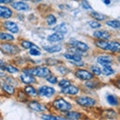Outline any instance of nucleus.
I'll list each match as a JSON object with an SVG mask.
<instances>
[{"instance_id": "nucleus-2", "label": "nucleus", "mask_w": 120, "mask_h": 120, "mask_svg": "<svg viewBox=\"0 0 120 120\" xmlns=\"http://www.w3.org/2000/svg\"><path fill=\"white\" fill-rule=\"evenodd\" d=\"M22 72L28 73L32 76L40 77V78H46L48 75L51 74V70L46 66H36V67H29V68L23 69Z\"/></svg>"}, {"instance_id": "nucleus-12", "label": "nucleus", "mask_w": 120, "mask_h": 120, "mask_svg": "<svg viewBox=\"0 0 120 120\" xmlns=\"http://www.w3.org/2000/svg\"><path fill=\"white\" fill-rule=\"evenodd\" d=\"M61 92L63 94H66V95H71V96H74V95H77L79 93V88L77 86H75L73 84H70L68 85L67 87H64L61 89Z\"/></svg>"}, {"instance_id": "nucleus-19", "label": "nucleus", "mask_w": 120, "mask_h": 120, "mask_svg": "<svg viewBox=\"0 0 120 120\" xmlns=\"http://www.w3.org/2000/svg\"><path fill=\"white\" fill-rule=\"evenodd\" d=\"M40 118L42 120H68L65 117H62V116L59 115H55V114H45L42 113L40 115Z\"/></svg>"}, {"instance_id": "nucleus-43", "label": "nucleus", "mask_w": 120, "mask_h": 120, "mask_svg": "<svg viewBox=\"0 0 120 120\" xmlns=\"http://www.w3.org/2000/svg\"><path fill=\"white\" fill-rule=\"evenodd\" d=\"M5 65H6V64H5V62L3 61L2 59H0V69L3 70V69H4V66H5Z\"/></svg>"}, {"instance_id": "nucleus-4", "label": "nucleus", "mask_w": 120, "mask_h": 120, "mask_svg": "<svg viewBox=\"0 0 120 120\" xmlns=\"http://www.w3.org/2000/svg\"><path fill=\"white\" fill-rule=\"evenodd\" d=\"M0 51H2L5 54L14 55V54L19 53L20 48L15 44H11L9 42H3V43H0Z\"/></svg>"}, {"instance_id": "nucleus-9", "label": "nucleus", "mask_w": 120, "mask_h": 120, "mask_svg": "<svg viewBox=\"0 0 120 120\" xmlns=\"http://www.w3.org/2000/svg\"><path fill=\"white\" fill-rule=\"evenodd\" d=\"M67 44L70 45V46H72V47H75L76 49L80 50L82 52H86V51H88V49H89V46L86 43L82 42V41L75 40V39H71L70 41H68V43Z\"/></svg>"}, {"instance_id": "nucleus-28", "label": "nucleus", "mask_w": 120, "mask_h": 120, "mask_svg": "<svg viewBox=\"0 0 120 120\" xmlns=\"http://www.w3.org/2000/svg\"><path fill=\"white\" fill-rule=\"evenodd\" d=\"M63 56L67 60H69V61H79V60H82V57L80 55L73 54V53H65L63 54Z\"/></svg>"}, {"instance_id": "nucleus-37", "label": "nucleus", "mask_w": 120, "mask_h": 120, "mask_svg": "<svg viewBox=\"0 0 120 120\" xmlns=\"http://www.w3.org/2000/svg\"><path fill=\"white\" fill-rule=\"evenodd\" d=\"M98 84H99L98 82L93 81V79H91V80H88V81H86V82H85V86H86V87L91 88V89H93V88H96V87H97V85H98Z\"/></svg>"}, {"instance_id": "nucleus-33", "label": "nucleus", "mask_w": 120, "mask_h": 120, "mask_svg": "<svg viewBox=\"0 0 120 120\" xmlns=\"http://www.w3.org/2000/svg\"><path fill=\"white\" fill-rule=\"evenodd\" d=\"M90 72L94 76H100L101 75V68H99L97 65H91L90 66Z\"/></svg>"}, {"instance_id": "nucleus-20", "label": "nucleus", "mask_w": 120, "mask_h": 120, "mask_svg": "<svg viewBox=\"0 0 120 120\" xmlns=\"http://www.w3.org/2000/svg\"><path fill=\"white\" fill-rule=\"evenodd\" d=\"M63 39H64V35L57 33V32H54L47 36V40L50 41V42H60V41H62Z\"/></svg>"}, {"instance_id": "nucleus-5", "label": "nucleus", "mask_w": 120, "mask_h": 120, "mask_svg": "<svg viewBox=\"0 0 120 120\" xmlns=\"http://www.w3.org/2000/svg\"><path fill=\"white\" fill-rule=\"evenodd\" d=\"M76 103L78 105H80L82 107H86V108H90V107H94L96 105V100L91 98V97H88V96H80V97H77L76 99Z\"/></svg>"}, {"instance_id": "nucleus-24", "label": "nucleus", "mask_w": 120, "mask_h": 120, "mask_svg": "<svg viewBox=\"0 0 120 120\" xmlns=\"http://www.w3.org/2000/svg\"><path fill=\"white\" fill-rule=\"evenodd\" d=\"M106 100H107V103L111 105V106H118V104H119L118 97L115 96L114 94H107Z\"/></svg>"}, {"instance_id": "nucleus-17", "label": "nucleus", "mask_w": 120, "mask_h": 120, "mask_svg": "<svg viewBox=\"0 0 120 120\" xmlns=\"http://www.w3.org/2000/svg\"><path fill=\"white\" fill-rule=\"evenodd\" d=\"M13 15L12 10L6 6H2L0 5V18H5V19H8Z\"/></svg>"}, {"instance_id": "nucleus-26", "label": "nucleus", "mask_w": 120, "mask_h": 120, "mask_svg": "<svg viewBox=\"0 0 120 120\" xmlns=\"http://www.w3.org/2000/svg\"><path fill=\"white\" fill-rule=\"evenodd\" d=\"M15 38L12 34H10L8 32H2L0 31V40L4 41V42H10V41H13Z\"/></svg>"}, {"instance_id": "nucleus-23", "label": "nucleus", "mask_w": 120, "mask_h": 120, "mask_svg": "<svg viewBox=\"0 0 120 120\" xmlns=\"http://www.w3.org/2000/svg\"><path fill=\"white\" fill-rule=\"evenodd\" d=\"M114 73H115V71L110 66V64L102 65V68H101V74H103L104 76H110V75L114 74Z\"/></svg>"}, {"instance_id": "nucleus-45", "label": "nucleus", "mask_w": 120, "mask_h": 120, "mask_svg": "<svg viewBox=\"0 0 120 120\" xmlns=\"http://www.w3.org/2000/svg\"><path fill=\"white\" fill-rule=\"evenodd\" d=\"M102 1L104 2L105 5H110V3H111V0H102Z\"/></svg>"}, {"instance_id": "nucleus-3", "label": "nucleus", "mask_w": 120, "mask_h": 120, "mask_svg": "<svg viewBox=\"0 0 120 120\" xmlns=\"http://www.w3.org/2000/svg\"><path fill=\"white\" fill-rule=\"evenodd\" d=\"M52 106H53L54 109L58 110L60 112H63V113H65V112L69 111V110H72V104L68 102L66 99L61 98V97L56 98L53 102H52Z\"/></svg>"}, {"instance_id": "nucleus-22", "label": "nucleus", "mask_w": 120, "mask_h": 120, "mask_svg": "<svg viewBox=\"0 0 120 120\" xmlns=\"http://www.w3.org/2000/svg\"><path fill=\"white\" fill-rule=\"evenodd\" d=\"M23 91L25 92L26 95H28L30 97H36V96H38V94H37V89L35 87H33L32 85L25 86Z\"/></svg>"}, {"instance_id": "nucleus-11", "label": "nucleus", "mask_w": 120, "mask_h": 120, "mask_svg": "<svg viewBox=\"0 0 120 120\" xmlns=\"http://www.w3.org/2000/svg\"><path fill=\"white\" fill-rule=\"evenodd\" d=\"M93 37L97 40H108L110 39L111 34L106 30H96L93 32Z\"/></svg>"}, {"instance_id": "nucleus-46", "label": "nucleus", "mask_w": 120, "mask_h": 120, "mask_svg": "<svg viewBox=\"0 0 120 120\" xmlns=\"http://www.w3.org/2000/svg\"><path fill=\"white\" fill-rule=\"evenodd\" d=\"M23 1H26V0H23Z\"/></svg>"}, {"instance_id": "nucleus-41", "label": "nucleus", "mask_w": 120, "mask_h": 120, "mask_svg": "<svg viewBox=\"0 0 120 120\" xmlns=\"http://www.w3.org/2000/svg\"><path fill=\"white\" fill-rule=\"evenodd\" d=\"M56 68H57V70L59 71L60 73L64 74V75L69 72V69L67 68V67H65V66H58V67H56Z\"/></svg>"}, {"instance_id": "nucleus-10", "label": "nucleus", "mask_w": 120, "mask_h": 120, "mask_svg": "<svg viewBox=\"0 0 120 120\" xmlns=\"http://www.w3.org/2000/svg\"><path fill=\"white\" fill-rule=\"evenodd\" d=\"M3 27H4V29H6L7 31H9L10 33H13V34L19 32V27H18V25L13 21H9V20L4 21Z\"/></svg>"}, {"instance_id": "nucleus-35", "label": "nucleus", "mask_w": 120, "mask_h": 120, "mask_svg": "<svg viewBox=\"0 0 120 120\" xmlns=\"http://www.w3.org/2000/svg\"><path fill=\"white\" fill-rule=\"evenodd\" d=\"M29 54L32 55V56H40L41 52H40V49L38 48V46H36V47L30 48L29 49Z\"/></svg>"}, {"instance_id": "nucleus-34", "label": "nucleus", "mask_w": 120, "mask_h": 120, "mask_svg": "<svg viewBox=\"0 0 120 120\" xmlns=\"http://www.w3.org/2000/svg\"><path fill=\"white\" fill-rule=\"evenodd\" d=\"M56 21H57V19H56V17L54 15L49 14L46 16V23L48 25H54V24H56Z\"/></svg>"}, {"instance_id": "nucleus-40", "label": "nucleus", "mask_w": 120, "mask_h": 120, "mask_svg": "<svg viewBox=\"0 0 120 120\" xmlns=\"http://www.w3.org/2000/svg\"><path fill=\"white\" fill-rule=\"evenodd\" d=\"M81 6L86 10H92V7L90 6L89 2L87 1V0H82L81 1Z\"/></svg>"}, {"instance_id": "nucleus-18", "label": "nucleus", "mask_w": 120, "mask_h": 120, "mask_svg": "<svg viewBox=\"0 0 120 120\" xmlns=\"http://www.w3.org/2000/svg\"><path fill=\"white\" fill-rule=\"evenodd\" d=\"M64 116H65V118L68 119V120H79L82 117V114L79 113V112H77V111L69 110V111L65 112Z\"/></svg>"}, {"instance_id": "nucleus-14", "label": "nucleus", "mask_w": 120, "mask_h": 120, "mask_svg": "<svg viewBox=\"0 0 120 120\" xmlns=\"http://www.w3.org/2000/svg\"><path fill=\"white\" fill-rule=\"evenodd\" d=\"M96 60L97 62L99 63L101 65H106V64H111L112 61H113V59L110 55L108 54H101V55H98L96 57Z\"/></svg>"}, {"instance_id": "nucleus-6", "label": "nucleus", "mask_w": 120, "mask_h": 120, "mask_svg": "<svg viewBox=\"0 0 120 120\" xmlns=\"http://www.w3.org/2000/svg\"><path fill=\"white\" fill-rule=\"evenodd\" d=\"M56 93L55 89L50 86H46V85H42L40 86L37 90V94L40 97H45V98H51L52 96Z\"/></svg>"}, {"instance_id": "nucleus-39", "label": "nucleus", "mask_w": 120, "mask_h": 120, "mask_svg": "<svg viewBox=\"0 0 120 120\" xmlns=\"http://www.w3.org/2000/svg\"><path fill=\"white\" fill-rule=\"evenodd\" d=\"M88 25H89L91 28H93V29H96V28H100V27H101V24L99 23L98 21H96V20L90 21L89 23H88Z\"/></svg>"}, {"instance_id": "nucleus-25", "label": "nucleus", "mask_w": 120, "mask_h": 120, "mask_svg": "<svg viewBox=\"0 0 120 120\" xmlns=\"http://www.w3.org/2000/svg\"><path fill=\"white\" fill-rule=\"evenodd\" d=\"M43 49L48 53H57L62 50L61 45H52V46H44Z\"/></svg>"}, {"instance_id": "nucleus-38", "label": "nucleus", "mask_w": 120, "mask_h": 120, "mask_svg": "<svg viewBox=\"0 0 120 120\" xmlns=\"http://www.w3.org/2000/svg\"><path fill=\"white\" fill-rule=\"evenodd\" d=\"M46 80L49 82L50 84H56L58 82V79H57V77L55 76V75H48V76L46 77Z\"/></svg>"}, {"instance_id": "nucleus-1", "label": "nucleus", "mask_w": 120, "mask_h": 120, "mask_svg": "<svg viewBox=\"0 0 120 120\" xmlns=\"http://www.w3.org/2000/svg\"><path fill=\"white\" fill-rule=\"evenodd\" d=\"M95 46L104 51H110L112 53H118L120 50V44L117 41H108V40H96Z\"/></svg>"}, {"instance_id": "nucleus-29", "label": "nucleus", "mask_w": 120, "mask_h": 120, "mask_svg": "<svg viewBox=\"0 0 120 120\" xmlns=\"http://www.w3.org/2000/svg\"><path fill=\"white\" fill-rule=\"evenodd\" d=\"M90 15H91V16L94 18V20H96V21H103L106 19V16H105L104 14L100 13V12H96V11H93V10H92V12L90 13Z\"/></svg>"}, {"instance_id": "nucleus-30", "label": "nucleus", "mask_w": 120, "mask_h": 120, "mask_svg": "<svg viewBox=\"0 0 120 120\" xmlns=\"http://www.w3.org/2000/svg\"><path fill=\"white\" fill-rule=\"evenodd\" d=\"M3 70H5L7 73H10V74H14V73L19 72V69H18L16 66L11 65V64L5 65V66H4V69H3Z\"/></svg>"}, {"instance_id": "nucleus-16", "label": "nucleus", "mask_w": 120, "mask_h": 120, "mask_svg": "<svg viewBox=\"0 0 120 120\" xmlns=\"http://www.w3.org/2000/svg\"><path fill=\"white\" fill-rule=\"evenodd\" d=\"M11 7L14 8L17 11H26L29 9V5L27 3H25L24 1H16V2H12Z\"/></svg>"}, {"instance_id": "nucleus-7", "label": "nucleus", "mask_w": 120, "mask_h": 120, "mask_svg": "<svg viewBox=\"0 0 120 120\" xmlns=\"http://www.w3.org/2000/svg\"><path fill=\"white\" fill-rule=\"evenodd\" d=\"M27 105H28V108H30V109H31L32 111H34V112H40V113H43V112L48 110L46 105L40 103V102H38V101H34V100L29 101Z\"/></svg>"}, {"instance_id": "nucleus-44", "label": "nucleus", "mask_w": 120, "mask_h": 120, "mask_svg": "<svg viewBox=\"0 0 120 120\" xmlns=\"http://www.w3.org/2000/svg\"><path fill=\"white\" fill-rule=\"evenodd\" d=\"M14 0H0V4H4V3H10L13 2Z\"/></svg>"}, {"instance_id": "nucleus-31", "label": "nucleus", "mask_w": 120, "mask_h": 120, "mask_svg": "<svg viewBox=\"0 0 120 120\" xmlns=\"http://www.w3.org/2000/svg\"><path fill=\"white\" fill-rule=\"evenodd\" d=\"M21 46L24 48V49H30V48H33V47H36L37 45H35L31 41H28V40H22L21 41Z\"/></svg>"}, {"instance_id": "nucleus-21", "label": "nucleus", "mask_w": 120, "mask_h": 120, "mask_svg": "<svg viewBox=\"0 0 120 120\" xmlns=\"http://www.w3.org/2000/svg\"><path fill=\"white\" fill-rule=\"evenodd\" d=\"M1 89L3 90V92H5L6 94H8V95H13L15 93V87L14 86L6 83V82L1 84Z\"/></svg>"}, {"instance_id": "nucleus-13", "label": "nucleus", "mask_w": 120, "mask_h": 120, "mask_svg": "<svg viewBox=\"0 0 120 120\" xmlns=\"http://www.w3.org/2000/svg\"><path fill=\"white\" fill-rule=\"evenodd\" d=\"M19 79L22 83L24 84H27V85H30V84H33V83H36V79L34 76L30 75L28 73H24L22 72V74L19 76Z\"/></svg>"}, {"instance_id": "nucleus-42", "label": "nucleus", "mask_w": 120, "mask_h": 120, "mask_svg": "<svg viewBox=\"0 0 120 120\" xmlns=\"http://www.w3.org/2000/svg\"><path fill=\"white\" fill-rule=\"evenodd\" d=\"M71 64H73L75 66H78V67H82L84 66V62L82 61V60H79V61H69Z\"/></svg>"}, {"instance_id": "nucleus-15", "label": "nucleus", "mask_w": 120, "mask_h": 120, "mask_svg": "<svg viewBox=\"0 0 120 120\" xmlns=\"http://www.w3.org/2000/svg\"><path fill=\"white\" fill-rule=\"evenodd\" d=\"M102 115H103V117L105 119H108V120H116V119L118 118V113L114 109H106V110H103Z\"/></svg>"}, {"instance_id": "nucleus-8", "label": "nucleus", "mask_w": 120, "mask_h": 120, "mask_svg": "<svg viewBox=\"0 0 120 120\" xmlns=\"http://www.w3.org/2000/svg\"><path fill=\"white\" fill-rule=\"evenodd\" d=\"M75 76L80 80H84V81H88L91 79H94V75H93L90 71L88 70H84V69H77L75 71Z\"/></svg>"}, {"instance_id": "nucleus-27", "label": "nucleus", "mask_w": 120, "mask_h": 120, "mask_svg": "<svg viewBox=\"0 0 120 120\" xmlns=\"http://www.w3.org/2000/svg\"><path fill=\"white\" fill-rule=\"evenodd\" d=\"M54 30V32H57V33H60V34H62V35H64L67 33V31H68V29H67V26L65 23H61V24H59L57 25L56 27L53 28Z\"/></svg>"}, {"instance_id": "nucleus-32", "label": "nucleus", "mask_w": 120, "mask_h": 120, "mask_svg": "<svg viewBox=\"0 0 120 120\" xmlns=\"http://www.w3.org/2000/svg\"><path fill=\"white\" fill-rule=\"evenodd\" d=\"M106 25L109 26V27H111V28L119 29V27H120V22L118 20H116V19H114V20H108V21H106Z\"/></svg>"}, {"instance_id": "nucleus-36", "label": "nucleus", "mask_w": 120, "mask_h": 120, "mask_svg": "<svg viewBox=\"0 0 120 120\" xmlns=\"http://www.w3.org/2000/svg\"><path fill=\"white\" fill-rule=\"evenodd\" d=\"M72 84L71 83V81L69 79H66V78H63V79H61L59 82H58V85L60 86L61 88H64V87H67L68 85Z\"/></svg>"}]
</instances>
